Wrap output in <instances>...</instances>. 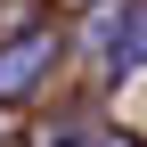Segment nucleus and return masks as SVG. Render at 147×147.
Instances as JSON below:
<instances>
[{
	"label": "nucleus",
	"mask_w": 147,
	"mask_h": 147,
	"mask_svg": "<svg viewBox=\"0 0 147 147\" xmlns=\"http://www.w3.org/2000/svg\"><path fill=\"white\" fill-rule=\"evenodd\" d=\"M90 49H98V65H106V82H139L147 74V8L139 0H123V8H106L98 0V25H90Z\"/></svg>",
	"instance_id": "f257e3e1"
},
{
	"label": "nucleus",
	"mask_w": 147,
	"mask_h": 147,
	"mask_svg": "<svg viewBox=\"0 0 147 147\" xmlns=\"http://www.w3.org/2000/svg\"><path fill=\"white\" fill-rule=\"evenodd\" d=\"M49 65H57V33H49V25H33V33H16V41H0V106L33 98V90L49 82Z\"/></svg>",
	"instance_id": "f03ea898"
},
{
	"label": "nucleus",
	"mask_w": 147,
	"mask_h": 147,
	"mask_svg": "<svg viewBox=\"0 0 147 147\" xmlns=\"http://www.w3.org/2000/svg\"><path fill=\"white\" fill-rule=\"evenodd\" d=\"M49 147H131V139H98V131H57Z\"/></svg>",
	"instance_id": "7ed1b4c3"
},
{
	"label": "nucleus",
	"mask_w": 147,
	"mask_h": 147,
	"mask_svg": "<svg viewBox=\"0 0 147 147\" xmlns=\"http://www.w3.org/2000/svg\"><path fill=\"white\" fill-rule=\"evenodd\" d=\"M74 8H98V0H74Z\"/></svg>",
	"instance_id": "20e7f679"
},
{
	"label": "nucleus",
	"mask_w": 147,
	"mask_h": 147,
	"mask_svg": "<svg viewBox=\"0 0 147 147\" xmlns=\"http://www.w3.org/2000/svg\"><path fill=\"white\" fill-rule=\"evenodd\" d=\"M0 139H8V115H0Z\"/></svg>",
	"instance_id": "39448f33"
}]
</instances>
